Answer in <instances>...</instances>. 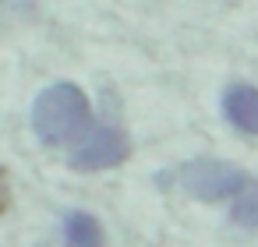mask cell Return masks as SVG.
I'll return each mask as SVG.
<instances>
[{"mask_svg":"<svg viewBox=\"0 0 258 247\" xmlns=\"http://www.w3.org/2000/svg\"><path fill=\"white\" fill-rule=\"evenodd\" d=\"M127 159V138L110 127V124H96V127H85V138L75 145L71 152V170L78 173H103V170H113Z\"/></svg>","mask_w":258,"mask_h":247,"instance_id":"cell-3","label":"cell"},{"mask_svg":"<svg viewBox=\"0 0 258 247\" xmlns=\"http://www.w3.org/2000/svg\"><path fill=\"white\" fill-rule=\"evenodd\" d=\"M233 222L258 229V184H244L233 194Z\"/></svg>","mask_w":258,"mask_h":247,"instance_id":"cell-6","label":"cell"},{"mask_svg":"<svg viewBox=\"0 0 258 247\" xmlns=\"http://www.w3.org/2000/svg\"><path fill=\"white\" fill-rule=\"evenodd\" d=\"M64 247H106L99 219L89 212H71L64 219Z\"/></svg>","mask_w":258,"mask_h":247,"instance_id":"cell-5","label":"cell"},{"mask_svg":"<svg viewBox=\"0 0 258 247\" xmlns=\"http://www.w3.org/2000/svg\"><path fill=\"white\" fill-rule=\"evenodd\" d=\"M223 117L244 134H258V89L247 81H233L223 92Z\"/></svg>","mask_w":258,"mask_h":247,"instance_id":"cell-4","label":"cell"},{"mask_svg":"<svg viewBox=\"0 0 258 247\" xmlns=\"http://www.w3.org/2000/svg\"><path fill=\"white\" fill-rule=\"evenodd\" d=\"M173 180H177V187H180L187 198L209 201V205H212V201H223V198H233V194L247 184V177H244L237 166L223 162V159H191V162L177 166Z\"/></svg>","mask_w":258,"mask_h":247,"instance_id":"cell-2","label":"cell"},{"mask_svg":"<svg viewBox=\"0 0 258 247\" xmlns=\"http://www.w3.org/2000/svg\"><path fill=\"white\" fill-rule=\"evenodd\" d=\"M89 127V99L78 85L57 81L32 103V131L43 145H64Z\"/></svg>","mask_w":258,"mask_h":247,"instance_id":"cell-1","label":"cell"}]
</instances>
